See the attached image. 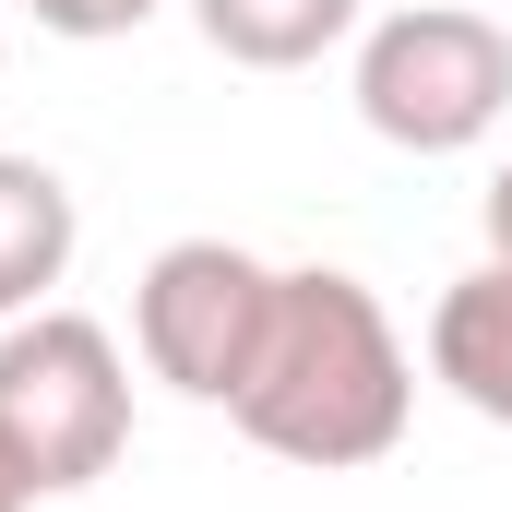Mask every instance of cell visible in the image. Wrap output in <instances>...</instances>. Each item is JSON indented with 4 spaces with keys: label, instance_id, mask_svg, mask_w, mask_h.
Wrapping results in <instances>:
<instances>
[{
    "label": "cell",
    "instance_id": "ba28073f",
    "mask_svg": "<svg viewBox=\"0 0 512 512\" xmlns=\"http://www.w3.org/2000/svg\"><path fill=\"white\" fill-rule=\"evenodd\" d=\"M155 12H167V0H36V24H48V36H84V48H96V36H131V24H155Z\"/></svg>",
    "mask_w": 512,
    "mask_h": 512
},
{
    "label": "cell",
    "instance_id": "3957f363",
    "mask_svg": "<svg viewBox=\"0 0 512 512\" xmlns=\"http://www.w3.org/2000/svg\"><path fill=\"white\" fill-rule=\"evenodd\" d=\"M512 108V36L465 0H405L358 36V120L405 155H465Z\"/></svg>",
    "mask_w": 512,
    "mask_h": 512
},
{
    "label": "cell",
    "instance_id": "9c48e42d",
    "mask_svg": "<svg viewBox=\"0 0 512 512\" xmlns=\"http://www.w3.org/2000/svg\"><path fill=\"white\" fill-rule=\"evenodd\" d=\"M477 227H489V262H512V167L489 179V203H477Z\"/></svg>",
    "mask_w": 512,
    "mask_h": 512
},
{
    "label": "cell",
    "instance_id": "52a82bcc",
    "mask_svg": "<svg viewBox=\"0 0 512 512\" xmlns=\"http://www.w3.org/2000/svg\"><path fill=\"white\" fill-rule=\"evenodd\" d=\"M203 48L239 60V72H298L322 60L334 36H358V0H191Z\"/></svg>",
    "mask_w": 512,
    "mask_h": 512
},
{
    "label": "cell",
    "instance_id": "277c9868",
    "mask_svg": "<svg viewBox=\"0 0 512 512\" xmlns=\"http://www.w3.org/2000/svg\"><path fill=\"white\" fill-rule=\"evenodd\" d=\"M262 322H274V262H251L239 239H167L131 286V346L143 370L191 405H239L262 358Z\"/></svg>",
    "mask_w": 512,
    "mask_h": 512
},
{
    "label": "cell",
    "instance_id": "7a4b0ae2",
    "mask_svg": "<svg viewBox=\"0 0 512 512\" xmlns=\"http://www.w3.org/2000/svg\"><path fill=\"white\" fill-rule=\"evenodd\" d=\"M0 453L36 501L96 489L131 453V358L84 310H24L0 322Z\"/></svg>",
    "mask_w": 512,
    "mask_h": 512
},
{
    "label": "cell",
    "instance_id": "6da1fadb",
    "mask_svg": "<svg viewBox=\"0 0 512 512\" xmlns=\"http://www.w3.org/2000/svg\"><path fill=\"white\" fill-rule=\"evenodd\" d=\"M227 417L251 429L262 453H286L310 477H346V465H382L405 441L417 358H405L393 310L358 274L298 262V274H274V322H262V358H251V382H239Z\"/></svg>",
    "mask_w": 512,
    "mask_h": 512
},
{
    "label": "cell",
    "instance_id": "5b68a950",
    "mask_svg": "<svg viewBox=\"0 0 512 512\" xmlns=\"http://www.w3.org/2000/svg\"><path fill=\"white\" fill-rule=\"evenodd\" d=\"M429 382L453 405H477L489 429H512V262H477L441 286L429 310Z\"/></svg>",
    "mask_w": 512,
    "mask_h": 512
},
{
    "label": "cell",
    "instance_id": "30bf717a",
    "mask_svg": "<svg viewBox=\"0 0 512 512\" xmlns=\"http://www.w3.org/2000/svg\"><path fill=\"white\" fill-rule=\"evenodd\" d=\"M0 512H36V489L12 477V453H0Z\"/></svg>",
    "mask_w": 512,
    "mask_h": 512
},
{
    "label": "cell",
    "instance_id": "8992f818",
    "mask_svg": "<svg viewBox=\"0 0 512 512\" xmlns=\"http://www.w3.org/2000/svg\"><path fill=\"white\" fill-rule=\"evenodd\" d=\"M72 239H84V215H72L60 167H36V155H0V322L48 310V286L72 274Z\"/></svg>",
    "mask_w": 512,
    "mask_h": 512
}]
</instances>
